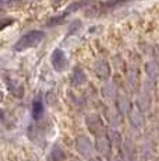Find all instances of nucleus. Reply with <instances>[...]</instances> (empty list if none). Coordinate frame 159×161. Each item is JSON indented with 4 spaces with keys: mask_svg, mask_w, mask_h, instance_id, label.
<instances>
[{
    "mask_svg": "<svg viewBox=\"0 0 159 161\" xmlns=\"http://www.w3.org/2000/svg\"><path fill=\"white\" fill-rule=\"evenodd\" d=\"M2 98H3V92L0 91V101H2Z\"/></svg>",
    "mask_w": 159,
    "mask_h": 161,
    "instance_id": "bb28decb",
    "label": "nucleus"
},
{
    "mask_svg": "<svg viewBox=\"0 0 159 161\" xmlns=\"http://www.w3.org/2000/svg\"><path fill=\"white\" fill-rule=\"evenodd\" d=\"M133 109V104H131L130 98L126 97V95H117L116 98V111L120 114L121 116L128 115Z\"/></svg>",
    "mask_w": 159,
    "mask_h": 161,
    "instance_id": "0eeeda50",
    "label": "nucleus"
},
{
    "mask_svg": "<svg viewBox=\"0 0 159 161\" xmlns=\"http://www.w3.org/2000/svg\"><path fill=\"white\" fill-rule=\"evenodd\" d=\"M3 119H4V112H3V111L0 109V122H2Z\"/></svg>",
    "mask_w": 159,
    "mask_h": 161,
    "instance_id": "b1692460",
    "label": "nucleus"
},
{
    "mask_svg": "<svg viewBox=\"0 0 159 161\" xmlns=\"http://www.w3.org/2000/svg\"><path fill=\"white\" fill-rule=\"evenodd\" d=\"M134 161H146V160H144V158H141V157H137V158H136V160H134Z\"/></svg>",
    "mask_w": 159,
    "mask_h": 161,
    "instance_id": "393cba45",
    "label": "nucleus"
},
{
    "mask_svg": "<svg viewBox=\"0 0 159 161\" xmlns=\"http://www.w3.org/2000/svg\"><path fill=\"white\" fill-rule=\"evenodd\" d=\"M140 157L144 160H152L155 157V148L151 143H144L140 147Z\"/></svg>",
    "mask_w": 159,
    "mask_h": 161,
    "instance_id": "a211bd4d",
    "label": "nucleus"
},
{
    "mask_svg": "<svg viewBox=\"0 0 159 161\" xmlns=\"http://www.w3.org/2000/svg\"><path fill=\"white\" fill-rule=\"evenodd\" d=\"M136 105H137V109L141 111L142 114L148 112L152 107V101L151 97H149L146 92H141V94L137 95V100H136Z\"/></svg>",
    "mask_w": 159,
    "mask_h": 161,
    "instance_id": "9b49d317",
    "label": "nucleus"
},
{
    "mask_svg": "<svg viewBox=\"0 0 159 161\" xmlns=\"http://www.w3.org/2000/svg\"><path fill=\"white\" fill-rule=\"evenodd\" d=\"M90 161H102V158H100V157H99V156H96V157H95V156H94V157H92V158H91Z\"/></svg>",
    "mask_w": 159,
    "mask_h": 161,
    "instance_id": "5701e85b",
    "label": "nucleus"
},
{
    "mask_svg": "<svg viewBox=\"0 0 159 161\" xmlns=\"http://www.w3.org/2000/svg\"><path fill=\"white\" fill-rule=\"evenodd\" d=\"M128 123L130 126H133L134 129H141L145 125V115L138 109H131V112L128 114Z\"/></svg>",
    "mask_w": 159,
    "mask_h": 161,
    "instance_id": "1a4fd4ad",
    "label": "nucleus"
},
{
    "mask_svg": "<svg viewBox=\"0 0 159 161\" xmlns=\"http://www.w3.org/2000/svg\"><path fill=\"white\" fill-rule=\"evenodd\" d=\"M94 148L98 153L99 157H106L108 158L112 154V146L109 143V140L106 139V136H99V137H95V142H94Z\"/></svg>",
    "mask_w": 159,
    "mask_h": 161,
    "instance_id": "20e7f679",
    "label": "nucleus"
},
{
    "mask_svg": "<svg viewBox=\"0 0 159 161\" xmlns=\"http://www.w3.org/2000/svg\"><path fill=\"white\" fill-rule=\"evenodd\" d=\"M75 150L80 156L84 160L90 161L94 157V153H95V148H94V143L91 142V139L85 135H80L75 137Z\"/></svg>",
    "mask_w": 159,
    "mask_h": 161,
    "instance_id": "f03ea898",
    "label": "nucleus"
},
{
    "mask_svg": "<svg viewBox=\"0 0 159 161\" xmlns=\"http://www.w3.org/2000/svg\"><path fill=\"white\" fill-rule=\"evenodd\" d=\"M66 160V153L60 146H53L49 153V161H64Z\"/></svg>",
    "mask_w": 159,
    "mask_h": 161,
    "instance_id": "6ab92c4d",
    "label": "nucleus"
},
{
    "mask_svg": "<svg viewBox=\"0 0 159 161\" xmlns=\"http://www.w3.org/2000/svg\"><path fill=\"white\" fill-rule=\"evenodd\" d=\"M100 94L106 101H113L117 98V88L113 83H105L100 88Z\"/></svg>",
    "mask_w": 159,
    "mask_h": 161,
    "instance_id": "4468645a",
    "label": "nucleus"
},
{
    "mask_svg": "<svg viewBox=\"0 0 159 161\" xmlns=\"http://www.w3.org/2000/svg\"><path fill=\"white\" fill-rule=\"evenodd\" d=\"M44 38H45L44 31H38V30L29 31V32L24 34V35L16 42L14 51L23 52V51H27V49H29V48H33V46H38L42 41H44Z\"/></svg>",
    "mask_w": 159,
    "mask_h": 161,
    "instance_id": "f257e3e1",
    "label": "nucleus"
},
{
    "mask_svg": "<svg viewBox=\"0 0 159 161\" xmlns=\"http://www.w3.org/2000/svg\"><path fill=\"white\" fill-rule=\"evenodd\" d=\"M106 139L109 140V143H110L112 148H116V150H120L121 144H123V136H121V133L117 130V129L115 128H110L106 130Z\"/></svg>",
    "mask_w": 159,
    "mask_h": 161,
    "instance_id": "6e6552de",
    "label": "nucleus"
},
{
    "mask_svg": "<svg viewBox=\"0 0 159 161\" xmlns=\"http://www.w3.org/2000/svg\"><path fill=\"white\" fill-rule=\"evenodd\" d=\"M85 126H87L88 132H90L91 135H94L95 137L106 135L105 122H103L102 118H100L99 115H96V114L87 115V118H85Z\"/></svg>",
    "mask_w": 159,
    "mask_h": 161,
    "instance_id": "7ed1b4c3",
    "label": "nucleus"
},
{
    "mask_svg": "<svg viewBox=\"0 0 159 161\" xmlns=\"http://www.w3.org/2000/svg\"><path fill=\"white\" fill-rule=\"evenodd\" d=\"M7 88L11 92V95H14L16 98H23L24 95V87L23 84H20L18 81L14 80H7Z\"/></svg>",
    "mask_w": 159,
    "mask_h": 161,
    "instance_id": "f3484780",
    "label": "nucleus"
},
{
    "mask_svg": "<svg viewBox=\"0 0 159 161\" xmlns=\"http://www.w3.org/2000/svg\"><path fill=\"white\" fill-rule=\"evenodd\" d=\"M87 81V76H85L84 70L81 67H74L73 69V74H71V84L74 87H78V86H82Z\"/></svg>",
    "mask_w": 159,
    "mask_h": 161,
    "instance_id": "2eb2a0df",
    "label": "nucleus"
},
{
    "mask_svg": "<svg viewBox=\"0 0 159 161\" xmlns=\"http://www.w3.org/2000/svg\"><path fill=\"white\" fill-rule=\"evenodd\" d=\"M152 161H159V157H154V158H152Z\"/></svg>",
    "mask_w": 159,
    "mask_h": 161,
    "instance_id": "a878e982",
    "label": "nucleus"
},
{
    "mask_svg": "<svg viewBox=\"0 0 159 161\" xmlns=\"http://www.w3.org/2000/svg\"><path fill=\"white\" fill-rule=\"evenodd\" d=\"M120 156L123 157L126 161H134L138 157V150H137V146L134 144V142L131 140H124L123 144L120 147Z\"/></svg>",
    "mask_w": 159,
    "mask_h": 161,
    "instance_id": "39448f33",
    "label": "nucleus"
},
{
    "mask_svg": "<svg viewBox=\"0 0 159 161\" xmlns=\"http://www.w3.org/2000/svg\"><path fill=\"white\" fill-rule=\"evenodd\" d=\"M44 114V104L41 100H35L32 104V116L33 119H39Z\"/></svg>",
    "mask_w": 159,
    "mask_h": 161,
    "instance_id": "aec40b11",
    "label": "nucleus"
},
{
    "mask_svg": "<svg viewBox=\"0 0 159 161\" xmlns=\"http://www.w3.org/2000/svg\"><path fill=\"white\" fill-rule=\"evenodd\" d=\"M108 161H126V160L120 156V153H117V154H110L108 157Z\"/></svg>",
    "mask_w": 159,
    "mask_h": 161,
    "instance_id": "412c9836",
    "label": "nucleus"
},
{
    "mask_svg": "<svg viewBox=\"0 0 159 161\" xmlns=\"http://www.w3.org/2000/svg\"><path fill=\"white\" fill-rule=\"evenodd\" d=\"M105 119H106V122H108V125L110 126V128L116 129L117 126L121 125V115L116 109L108 108V109L105 111Z\"/></svg>",
    "mask_w": 159,
    "mask_h": 161,
    "instance_id": "ddd939ff",
    "label": "nucleus"
},
{
    "mask_svg": "<svg viewBox=\"0 0 159 161\" xmlns=\"http://www.w3.org/2000/svg\"><path fill=\"white\" fill-rule=\"evenodd\" d=\"M94 72L99 79L102 80H108L110 77V66L106 60H98L94 66Z\"/></svg>",
    "mask_w": 159,
    "mask_h": 161,
    "instance_id": "9d476101",
    "label": "nucleus"
},
{
    "mask_svg": "<svg viewBox=\"0 0 159 161\" xmlns=\"http://www.w3.org/2000/svg\"><path fill=\"white\" fill-rule=\"evenodd\" d=\"M145 74L151 81H156L159 79V63L156 60H148L145 63Z\"/></svg>",
    "mask_w": 159,
    "mask_h": 161,
    "instance_id": "f8f14e48",
    "label": "nucleus"
},
{
    "mask_svg": "<svg viewBox=\"0 0 159 161\" xmlns=\"http://www.w3.org/2000/svg\"><path fill=\"white\" fill-rule=\"evenodd\" d=\"M126 77H127V83L130 87H136L138 86V70L134 64H130L127 67V72H126Z\"/></svg>",
    "mask_w": 159,
    "mask_h": 161,
    "instance_id": "dca6fc26",
    "label": "nucleus"
},
{
    "mask_svg": "<svg viewBox=\"0 0 159 161\" xmlns=\"http://www.w3.org/2000/svg\"><path fill=\"white\" fill-rule=\"evenodd\" d=\"M10 24H13V18H7V21H0V31L6 28L7 25H10Z\"/></svg>",
    "mask_w": 159,
    "mask_h": 161,
    "instance_id": "4be33fe9",
    "label": "nucleus"
},
{
    "mask_svg": "<svg viewBox=\"0 0 159 161\" xmlns=\"http://www.w3.org/2000/svg\"><path fill=\"white\" fill-rule=\"evenodd\" d=\"M50 63L56 72H63L67 67V58L62 49H54L50 56Z\"/></svg>",
    "mask_w": 159,
    "mask_h": 161,
    "instance_id": "423d86ee",
    "label": "nucleus"
}]
</instances>
